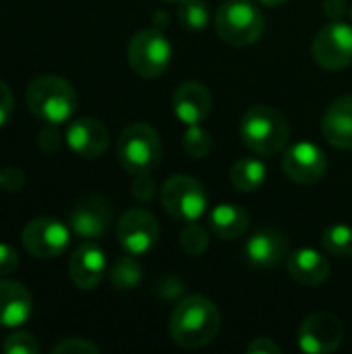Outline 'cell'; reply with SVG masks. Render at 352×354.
Segmentation results:
<instances>
[{
    "instance_id": "6da1fadb",
    "label": "cell",
    "mask_w": 352,
    "mask_h": 354,
    "mask_svg": "<svg viewBox=\"0 0 352 354\" xmlns=\"http://www.w3.org/2000/svg\"><path fill=\"white\" fill-rule=\"evenodd\" d=\"M170 336L172 340L189 351L203 348L214 342L220 332V311L218 307L201 297H185L170 315Z\"/></svg>"
},
{
    "instance_id": "7a4b0ae2",
    "label": "cell",
    "mask_w": 352,
    "mask_h": 354,
    "mask_svg": "<svg viewBox=\"0 0 352 354\" xmlns=\"http://www.w3.org/2000/svg\"><path fill=\"white\" fill-rule=\"evenodd\" d=\"M27 106L46 124H62L73 118L79 106L75 87L56 75H39L27 87Z\"/></svg>"
},
{
    "instance_id": "3957f363",
    "label": "cell",
    "mask_w": 352,
    "mask_h": 354,
    "mask_svg": "<svg viewBox=\"0 0 352 354\" xmlns=\"http://www.w3.org/2000/svg\"><path fill=\"white\" fill-rule=\"evenodd\" d=\"M241 139L257 156H276L290 137L286 116L274 106H253L241 118Z\"/></svg>"
},
{
    "instance_id": "277c9868",
    "label": "cell",
    "mask_w": 352,
    "mask_h": 354,
    "mask_svg": "<svg viewBox=\"0 0 352 354\" xmlns=\"http://www.w3.org/2000/svg\"><path fill=\"white\" fill-rule=\"evenodd\" d=\"M216 33L230 46L243 48L255 44L263 29L266 19L261 8L251 0H226L216 12Z\"/></svg>"
},
{
    "instance_id": "5b68a950",
    "label": "cell",
    "mask_w": 352,
    "mask_h": 354,
    "mask_svg": "<svg viewBox=\"0 0 352 354\" xmlns=\"http://www.w3.org/2000/svg\"><path fill=\"white\" fill-rule=\"evenodd\" d=\"M116 156L120 166L131 174L151 172L162 160V139L151 124H129L116 143Z\"/></svg>"
},
{
    "instance_id": "8992f818",
    "label": "cell",
    "mask_w": 352,
    "mask_h": 354,
    "mask_svg": "<svg viewBox=\"0 0 352 354\" xmlns=\"http://www.w3.org/2000/svg\"><path fill=\"white\" fill-rule=\"evenodd\" d=\"M160 203L168 216L178 222H197L207 209V193L205 187L185 174L170 176L160 189Z\"/></svg>"
},
{
    "instance_id": "52a82bcc",
    "label": "cell",
    "mask_w": 352,
    "mask_h": 354,
    "mask_svg": "<svg viewBox=\"0 0 352 354\" xmlns=\"http://www.w3.org/2000/svg\"><path fill=\"white\" fill-rule=\"evenodd\" d=\"M127 58L135 75L156 79L168 71L172 62V46L160 29H143L131 37Z\"/></svg>"
},
{
    "instance_id": "ba28073f",
    "label": "cell",
    "mask_w": 352,
    "mask_h": 354,
    "mask_svg": "<svg viewBox=\"0 0 352 354\" xmlns=\"http://www.w3.org/2000/svg\"><path fill=\"white\" fill-rule=\"evenodd\" d=\"M313 60L326 71H342L352 64V25L332 19L324 25L311 44Z\"/></svg>"
},
{
    "instance_id": "9c48e42d",
    "label": "cell",
    "mask_w": 352,
    "mask_h": 354,
    "mask_svg": "<svg viewBox=\"0 0 352 354\" xmlns=\"http://www.w3.org/2000/svg\"><path fill=\"white\" fill-rule=\"evenodd\" d=\"M116 236L124 253L141 257L158 245L160 224L151 212L143 207H133L120 216L116 224Z\"/></svg>"
},
{
    "instance_id": "30bf717a",
    "label": "cell",
    "mask_w": 352,
    "mask_h": 354,
    "mask_svg": "<svg viewBox=\"0 0 352 354\" xmlns=\"http://www.w3.org/2000/svg\"><path fill=\"white\" fill-rule=\"evenodd\" d=\"M344 340L342 322L326 311L311 313L303 319L297 332V344L307 354H330L340 348Z\"/></svg>"
},
{
    "instance_id": "8fae6325",
    "label": "cell",
    "mask_w": 352,
    "mask_h": 354,
    "mask_svg": "<svg viewBox=\"0 0 352 354\" xmlns=\"http://www.w3.org/2000/svg\"><path fill=\"white\" fill-rule=\"evenodd\" d=\"M23 245L37 259H54L62 255L71 243L68 228L54 218H35L23 228Z\"/></svg>"
},
{
    "instance_id": "7c38bea8",
    "label": "cell",
    "mask_w": 352,
    "mask_h": 354,
    "mask_svg": "<svg viewBox=\"0 0 352 354\" xmlns=\"http://www.w3.org/2000/svg\"><path fill=\"white\" fill-rule=\"evenodd\" d=\"M282 172L299 185H313L328 172V158L322 147L301 141L290 145L282 156Z\"/></svg>"
},
{
    "instance_id": "4fadbf2b",
    "label": "cell",
    "mask_w": 352,
    "mask_h": 354,
    "mask_svg": "<svg viewBox=\"0 0 352 354\" xmlns=\"http://www.w3.org/2000/svg\"><path fill=\"white\" fill-rule=\"evenodd\" d=\"M68 224L81 239H100L112 224V205L102 197H85L71 209Z\"/></svg>"
},
{
    "instance_id": "5bb4252c",
    "label": "cell",
    "mask_w": 352,
    "mask_h": 354,
    "mask_svg": "<svg viewBox=\"0 0 352 354\" xmlns=\"http://www.w3.org/2000/svg\"><path fill=\"white\" fill-rule=\"evenodd\" d=\"M288 257V241L276 228H261L245 243V259L255 270H274Z\"/></svg>"
},
{
    "instance_id": "9a60e30c",
    "label": "cell",
    "mask_w": 352,
    "mask_h": 354,
    "mask_svg": "<svg viewBox=\"0 0 352 354\" xmlns=\"http://www.w3.org/2000/svg\"><path fill=\"white\" fill-rule=\"evenodd\" d=\"M106 253L95 243H83L75 249L68 261V276L81 290H93L106 276Z\"/></svg>"
},
{
    "instance_id": "2e32d148",
    "label": "cell",
    "mask_w": 352,
    "mask_h": 354,
    "mask_svg": "<svg viewBox=\"0 0 352 354\" xmlns=\"http://www.w3.org/2000/svg\"><path fill=\"white\" fill-rule=\"evenodd\" d=\"M212 91L199 81H185L172 93V108L183 124H201L212 112Z\"/></svg>"
},
{
    "instance_id": "e0dca14e",
    "label": "cell",
    "mask_w": 352,
    "mask_h": 354,
    "mask_svg": "<svg viewBox=\"0 0 352 354\" xmlns=\"http://www.w3.org/2000/svg\"><path fill=\"white\" fill-rule=\"evenodd\" d=\"M68 147L85 160H95L104 156L110 143L108 129L95 118H77L66 129Z\"/></svg>"
},
{
    "instance_id": "ac0fdd59",
    "label": "cell",
    "mask_w": 352,
    "mask_h": 354,
    "mask_svg": "<svg viewBox=\"0 0 352 354\" xmlns=\"http://www.w3.org/2000/svg\"><path fill=\"white\" fill-rule=\"evenodd\" d=\"M322 133L330 145L352 149V95L334 100L322 120Z\"/></svg>"
},
{
    "instance_id": "d6986e66",
    "label": "cell",
    "mask_w": 352,
    "mask_h": 354,
    "mask_svg": "<svg viewBox=\"0 0 352 354\" xmlns=\"http://www.w3.org/2000/svg\"><path fill=\"white\" fill-rule=\"evenodd\" d=\"M286 270L290 278L303 286H317L330 276V261L311 247L297 249L286 257Z\"/></svg>"
},
{
    "instance_id": "ffe728a7",
    "label": "cell",
    "mask_w": 352,
    "mask_h": 354,
    "mask_svg": "<svg viewBox=\"0 0 352 354\" xmlns=\"http://www.w3.org/2000/svg\"><path fill=\"white\" fill-rule=\"evenodd\" d=\"M31 315V292L15 280H0V326L19 328Z\"/></svg>"
},
{
    "instance_id": "44dd1931",
    "label": "cell",
    "mask_w": 352,
    "mask_h": 354,
    "mask_svg": "<svg viewBox=\"0 0 352 354\" xmlns=\"http://www.w3.org/2000/svg\"><path fill=\"white\" fill-rule=\"evenodd\" d=\"M210 228L222 241H237L249 230V214L234 203H220L210 214Z\"/></svg>"
},
{
    "instance_id": "7402d4cb",
    "label": "cell",
    "mask_w": 352,
    "mask_h": 354,
    "mask_svg": "<svg viewBox=\"0 0 352 354\" xmlns=\"http://www.w3.org/2000/svg\"><path fill=\"white\" fill-rule=\"evenodd\" d=\"M268 178L266 164L259 158H241L230 168V183L239 193H255Z\"/></svg>"
},
{
    "instance_id": "603a6c76",
    "label": "cell",
    "mask_w": 352,
    "mask_h": 354,
    "mask_svg": "<svg viewBox=\"0 0 352 354\" xmlns=\"http://www.w3.org/2000/svg\"><path fill=\"white\" fill-rule=\"evenodd\" d=\"M143 278V270L139 266V261L135 259V255H122L118 257L112 268H110V282L118 292H131L141 284Z\"/></svg>"
},
{
    "instance_id": "cb8c5ba5",
    "label": "cell",
    "mask_w": 352,
    "mask_h": 354,
    "mask_svg": "<svg viewBox=\"0 0 352 354\" xmlns=\"http://www.w3.org/2000/svg\"><path fill=\"white\" fill-rule=\"evenodd\" d=\"M324 249L334 257H352V228L346 224H332L322 234Z\"/></svg>"
},
{
    "instance_id": "d4e9b609",
    "label": "cell",
    "mask_w": 352,
    "mask_h": 354,
    "mask_svg": "<svg viewBox=\"0 0 352 354\" xmlns=\"http://www.w3.org/2000/svg\"><path fill=\"white\" fill-rule=\"evenodd\" d=\"M180 249L189 255V257H201L207 247H210V234L207 230L197 224V222H187L185 228L180 230Z\"/></svg>"
},
{
    "instance_id": "484cf974",
    "label": "cell",
    "mask_w": 352,
    "mask_h": 354,
    "mask_svg": "<svg viewBox=\"0 0 352 354\" xmlns=\"http://www.w3.org/2000/svg\"><path fill=\"white\" fill-rule=\"evenodd\" d=\"M183 149L193 160H203L212 151V135L201 124H187L183 135Z\"/></svg>"
},
{
    "instance_id": "4316f807",
    "label": "cell",
    "mask_w": 352,
    "mask_h": 354,
    "mask_svg": "<svg viewBox=\"0 0 352 354\" xmlns=\"http://www.w3.org/2000/svg\"><path fill=\"white\" fill-rule=\"evenodd\" d=\"M178 19L185 27L193 31H201L210 23V8L203 0H180L178 2Z\"/></svg>"
},
{
    "instance_id": "83f0119b",
    "label": "cell",
    "mask_w": 352,
    "mask_h": 354,
    "mask_svg": "<svg viewBox=\"0 0 352 354\" xmlns=\"http://www.w3.org/2000/svg\"><path fill=\"white\" fill-rule=\"evenodd\" d=\"M2 351L6 354H37L39 353V344L33 338V334H29V332H17V334H10L4 340Z\"/></svg>"
},
{
    "instance_id": "f1b7e54d",
    "label": "cell",
    "mask_w": 352,
    "mask_h": 354,
    "mask_svg": "<svg viewBox=\"0 0 352 354\" xmlns=\"http://www.w3.org/2000/svg\"><path fill=\"white\" fill-rule=\"evenodd\" d=\"M52 353L54 354H98L100 353V348H98L93 342L85 340V338H66V340L58 342V344L52 348Z\"/></svg>"
},
{
    "instance_id": "f546056e",
    "label": "cell",
    "mask_w": 352,
    "mask_h": 354,
    "mask_svg": "<svg viewBox=\"0 0 352 354\" xmlns=\"http://www.w3.org/2000/svg\"><path fill=\"white\" fill-rule=\"evenodd\" d=\"M156 195V183L154 178L149 176V172H143V174H135V180H133V197L141 203H149Z\"/></svg>"
},
{
    "instance_id": "4dcf8cb0",
    "label": "cell",
    "mask_w": 352,
    "mask_h": 354,
    "mask_svg": "<svg viewBox=\"0 0 352 354\" xmlns=\"http://www.w3.org/2000/svg\"><path fill=\"white\" fill-rule=\"evenodd\" d=\"M37 145H39V149L46 151V153H56V151L60 149L62 137H60V133L56 131V124H48L44 131H39V135H37Z\"/></svg>"
},
{
    "instance_id": "1f68e13d",
    "label": "cell",
    "mask_w": 352,
    "mask_h": 354,
    "mask_svg": "<svg viewBox=\"0 0 352 354\" xmlns=\"http://www.w3.org/2000/svg\"><path fill=\"white\" fill-rule=\"evenodd\" d=\"M19 268V255L12 247L0 243V276H8Z\"/></svg>"
},
{
    "instance_id": "d6a6232c",
    "label": "cell",
    "mask_w": 352,
    "mask_h": 354,
    "mask_svg": "<svg viewBox=\"0 0 352 354\" xmlns=\"http://www.w3.org/2000/svg\"><path fill=\"white\" fill-rule=\"evenodd\" d=\"M12 108H15L12 91H10V87L4 81H0V127H4L10 120Z\"/></svg>"
},
{
    "instance_id": "836d02e7",
    "label": "cell",
    "mask_w": 352,
    "mask_h": 354,
    "mask_svg": "<svg viewBox=\"0 0 352 354\" xmlns=\"http://www.w3.org/2000/svg\"><path fill=\"white\" fill-rule=\"evenodd\" d=\"M249 354H280V346L272 338H255L253 342L247 344Z\"/></svg>"
},
{
    "instance_id": "e575fe53",
    "label": "cell",
    "mask_w": 352,
    "mask_h": 354,
    "mask_svg": "<svg viewBox=\"0 0 352 354\" xmlns=\"http://www.w3.org/2000/svg\"><path fill=\"white\" fill-rule=\"evenodd\" d=\"M25 185V174L19 168H8L2 172V189L6 191H19Z\"/></svg>"
},
{
    "instance_id": "d590c367",
    "label": "cell",
    "mask_w": 352,
    "mask_h": 354,
    "mask_svg": "<svg viewBox=\"0 0 352 354\" xmlns=\"http://www.w3.org/2000/svg\"><path fill=\"white\" fill-rule=\"evenodd\" d=\"M346 0H324V12L330 19H340L349 8H346Z\"/></svg>"
},
{
    "instance_id": "8d00e7d4",
    "label": "cell",
    "mask_w": 352,
    "mask_h": 354,
    "mask_svg": "<svg viewBox=\"0 0 352 354\" xmlns=\"http://www.w3.org/2000/svg\"><path fill=\"white\" fill-rule=\"evenodd\" d=\"M261 4H266V6H280V4H284L286 0H259Z\"/></svg>"
},
{
    "instance_id": "74e56055",
    "label": "cell",
    "mask_w": 352,
    "mask_h": 354,
    "mask_svg": "<svg viewBox=\"0 0 352 354\" xmlns=\"http://www.w3.org/2000/svg\"><path fill=\"white\" fill-rule=\"evenodd\" d=\"M164 2H180V0H164Z\"/></svg>"
},
{
    "instance_id": "f35d334b",
    "label": "cell",
    "mask_w": 352,
    "mask_h": 354,
    "mask_svg": "<svg viewBox=\"0 0 352 354\" xmlns=\"http://www.w3.org/2000/svg\"><path fill=\"white\" fill-rule=\"evenodd\" d=\"M0 187H2V172H0Z\"/></svg>"
},
{
    "instance_id": "ab89813d",
    "label": "cell",
    "mask_w": 352,
    "mask_h": 354,
    "mask_svg": "<svg viewBox=\"0 0 352 354\" xmlns=\"http://www.w3.org/2000/svg\"><path fill=\"white\" fill-rule=\"evenodd\" d=\"M351 19H352V6H351Z\"/></svg>"
}]
</instances>
